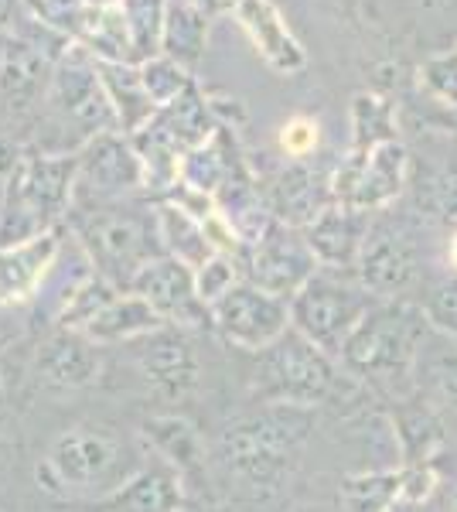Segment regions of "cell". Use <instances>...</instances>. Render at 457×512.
<instances>
[{
  "label": "cell",
  "instance_id": "44",
  "mask_svg": "<svg viewBox=\"0 0 457 512\" xmlns=\"http://www.w3.org/2000/svg\"><path fill=\"white\" fill-rule=\"evenodd\" d=\"M447 512H457V489L451 492V502H447Z\"/></svg>",
  "mask_w": 457,
  "mask_h": 512
},
{
  "label": "cell",
  "instance_id": "43",
  "mask_svg": "<svg viewBox=\"0 0 457 512\" xmlns=\"http://www.w3.org/2000/svg\"><path fill=\"white\" fill-rule=\"evenodd\" d=\"M89 7H116V4H123V0H86Z\"/></svg>",
  "mask_w": 457,
  "mask_h": 512
},
{
  "label": "cell",
  "instance_id": "29",
  "mask_svg": "<svg viewBox=\"0 0 457 512\" xmlns=\"http://www.w3.org/2000/svg\"><path fill=\"white\" fill-rule=\"evenodd\" d=\"M120 294V287H113L110 280L89 274L86 280H79L76 291L69 294V301L62 304V311H58V328H72V332H86L89 325H93V318L99 311L106 308V304L113 301V297Z\"/></svg>",
  "mask_w": 457,
  "mask_h": 512
},
{
  "label": "cell",
  "instance_id": "7",
  "mask_svg": "<svg viewBox=\"0 0 457 512\" xmlns=\"http://www.w3.org/2000/svg\"><path fill=\"white\" fill-rule=\"evenodd\" d=\"M24 21L28 24L7 35L0 45V106L14 120L35 117L45 106L55 65L72 48L69 38L31 18V14Z\"/></svg>",
  "mask_w": 457,
  "mask_h": 512
},
{
  "label": "cell",
  "instance_id": "21",
  "mask_svg": "<svg viewBox=\"0 0 457 512\" xmlns=\"http://www.w3.org/2000/svg\"><path fill=\"white\" fill-rule=\"evenodd\" d=\"M236 21L270 69L284 72V76H294V72H301L307 65L301 41L287 28L284 14L277 11L273 0H239Z\"/></svg>",
  "mask_w": 457,
  "mask_h": 512
},
{
  "label": "cell",
  "instance_id": "36",
  "mask_svg": "<svg viewBox=\"0 0 457 512\" xmlns=\"http://www.w3.org/2000/svg\"><path fill=\"white\" fill-rule=\"evenodd\" d=\"M318 120L311 117H290L284 127H280V151L287 154L290 161H307L314 151H318Z\"/></svg>",
  "mask_w": 457,
  "mask_h": 512
},
{
  "label": "cell",
  "instance_id": "8",
  "mask_svg": "<svg viewBox=\"0 0 457 512\" xmlns=\"http://www.w3.org/2000/svg\"><path fill=\"white\" fill-rule=\"evenodd\" d=\"M376 304L359 277L348 280L342 270H318L307 284L290 297V328L314 342L321 352L338 359L348 335L359 328V321Z\"/></svg>",
  "mask_w": 457,
  "mask_h": 512
},
{
  "label": "cell",
  "instance_id": "15",
  "mask_svg": "<svg viewBox=\"0 0 457 512\" xmlns=\"http://www.w3.org/2000/svg\"><path fill=\"white\" fill-rule=\"evenodd\" d=\"M130 291L144 297L147 304L164 318V325L202 328L212 325V308L198 297L195 270L185 267L174 256H157L137 274Z\"/></svg>",
  "mask_w": 457,
  "mask_h": 512
},
{
  "label": "cell",
  "instance_id": "5",
  "mask_svg": "<svg viewBox=\"0 0 457 512\" xmlns=\"http://www.w3.org/2000/svg\"><path fill=\"white\" fill-rule=\"evenodd\" d=\"M123 448L103 427H69L52 441L48 458L35 468L38 489L55 499L96 495L106 499L116 485H123L134 472L123 468Z\"/></svg>",
  "mask_w": 457,
  "mask_h": 512
},
{
  "label": "cell",
  "instance_id": "17",
  "mask_svg": "<svg viewBox=\"0 0 457 512\" xmlns=\"http://www.w3.org/2000/svg\"><path fill=\"white\" fill-rule=\"evenodd\" d=\"M65 229L0 250V308H18L41 297L62 253Z\"/></svg>",
  "mask_w": 457,
  "mask_h": 512
},
{
  "label": "cell",
  "instance_id": "31",
  "mask_svg": "<svg viewBox=\"0 0 457 512\" xmlns=\"http://www.w3.org/2000/svg\"><path fill=\"white\" fill-rule=\"evenodd\" d=\"M352 512H389L400 499V472H365L342 485Z\"/></svg>",
  "mask_w": 457,
  "mask_h": 512
},
{
  "label": "cell",
  "instance_id": "40",
  "mask_svg": "<svg viewBox=\"0 0 457 512\" xmlns=\"http://www.w3.org/2000/svg\"><path fill=\"white\" fill-rule=\"evenodd\" d=\"M209 14H219V11H236L239 0H198Z\"/></svg>",
  "mask_w": 457,
  "mask_h": 512
},
{
  "label": "cell",
  "instance_id": "1",
  "mask_svg": "<svg viewBox=\"0 0 457 512\" xmlns=\"http://www.w3.org/2000/svg\"><path fill=\"white\" fill-rule=\"evenodd\" d=\"M65 229L79 239V250L93 263V274L130 291L140 270L164 256L154 202L120 198V202H82L72 205Z\"/></svg>",
  "mask_w": 457,
  "mask_h": 512
},
{
  "label": "cell",
  "instance_id": "2",
  "mask_svg": "<svg viewBox=\"0 0 457 512\" xmlns=\"http://www.w3.org/2000/svg\"><path fill=\"white\" fill-rule=\"evenodd\" d=\"M314 417L307 407L267 403L260 414L236 420L219 437V458L243 489L267 495L284 485L297 454L311 437Z\"/></svg>",
  "mask_w": 457,
  "mask_h": 512
},
{
  "label": "cell",
  "instance_id": "34",
  "mask_svg": "<svg viewBox=\"0 0 457 512\" xmlns=\"http://www.w3.org/2000/svg\"><path fill=\"white\" fill-rule=\"evenodd\" d=\"M420 308H423L427 325L434 328V332L457 342V274H447V277L434 280Z\"/></svg>",
  "mask_w": 457,
  "mask_h": 512
},
{
  "label": "cell",
  "instance_id": "45",
  "mask_svg": "<svg viewBox=\"0 0 457 512\" xmlns=\"http://www.w3.org/2000/svg\"><path fill=\"white\" fill-rule=\"evenodd\" d=\"M0 390H4V373H0Z\"/></svg>",
  "mask_w": 457,
  "mask_h": 512
},
{
  "label": "cell",
  "instance_id": "9",
  "mask_svg": "<svg viewBox=\"0 0 457 512\" xmlns=\"http://www.w3.org/2000/svg\"><path fill=\"white\" fill-rule=\"evenodd\" d=\"M338 386V369L328 352L307 342L301 332H290L260 352L256 369V396L263 403H287V407L314 410L328 400Z\"/></svg>",
  "mask_w": 457,
  "mask_h": 512
},
{
  "label": "cell",
  "instance_id": "14",
  "mask_svg": "<svg viewBox=\"0 0 457 512\" xmlns=\"http://www.w3.org/2000/svg\"><path fill=\"white\" fill-rule=\"evenodd\" d=\"M355 277L379 301H396L406 294L420 277V253L413 236L396 222L369 226L359 263H355Z\"/></svg>",
  "mask_w": 457,
  "mask_h": 512
},
{
  "label": "cell",
  "instance_id": "3",
  "mask_svg": "<svg viewBox=\"0 0 457 512\" xmlns=\"http://www.w3.org/2000/svg\"><path fill=\"white\" fill-rule=\"evenodd\" d=\"M76 198V154L24 147L18 168L0 192V250L65 229Z\"/></svg>",
  "mask_w": 457,
  "mask_h": 512
},
{
  "label": "cell",
  "instance_id": "13",
  "mask_svg": "<svg viewBox=\"0 0 457 512\" xmlns=\"http://www.w3.org/2000/svg\"><path fill=\"white\" fill-rule=\"evenodd\" d=\"M321 270L318 256L311 253L304 239V229L273 222V229L260 239L256 246H249L243 256V280L256 284L260 291L277 294V297H294L301 287Z\"/></svg>",
  "mask_w": 457,
  "mask_h": 512
},
{
  "label": "cell",
  "instance_id": "24",
  "mask_svg": "<svg viewBox=\"0 0 457 512\" xmlns=\"http://www.w3.org/2000/svg\"><path fill=\"white\" fill-rule=\"evenodd\" d=\"M157 328H164V318L157 315L151 304L134 291H120L82 335H89L96 345H123V342L134 345L137 338L151 335Z\"/></svg>",
  "mask_w": 457,
  "mask_h": 512
},
{
  "label": "cell",
  "instance_id": "19",
  "mask_svg": "<svg viewBox=\"0 0 457 512\" xmlns=\"http://www.w3.org/2000/svg\"><path fill=\"white\" fill-rule=\"evenodd\" d=\"M267 202L277 222L307 229L335 202V192H331V178L321 168H311L307 161H290L270 178Z\"/></svg>",
  "mask_w": 457,
  "mask_h": 512
},
{
  "label": "cell",
  "instance_id": "32",
  "mask_svg": "<svg viewBox=\"0 0 457 512\" xmlns=\"http://www.w3.org/2000/svg\"><path fill=\"white\" fill-rule=\"evenodd\" d=\"M140 79H144V89L157 110L178 103V99L195 86V79H191V72L185 65H178L174 59H168V55H157V59L140 65Z\"/></svg>",
  "mask_w": 457,
  "mask_h": 512
},
{
  "label": "cell",
  "instance_id": "42",
  "mask_svg": "<svg viewBox=\"0 0 457 512\" xmlns=\"http://www.w3.org/2000/svg\"><path fill=\"white\" fill-rule=\"evenodd\" d=\"M447 256H451V267H454V274H457V229H454V236H451V246H447Z\"/></svg>",
  "mask_w": 457,
  "mask_h": 512
},
{
  "label": "cell",
  "instance_id": "28",
  "mask_svg": "<svg viewBox=\"0 0 457 512\" xmlns=\"http://www.w3.org/2000/svg\"><path fill=\"white\" fill-rule=\"evenodd\" d=\"M393 424H396V444H400L406 465H430L434 451L444 441L437 417L427 407H400Z\"/></svg>",
  "mask_w": 457,
  "mask_h": 512
},
{
  "label": "cell",
  "instance_id": "22",
  "mask_svg": "<svg viewBox=\"0 0 457 512\" xmlns=\"http://www.w3.org/2000/svg\"><path fill=\"white\" fill-rule=\"evenodd\" d=\"M103 512H181L185 509V475H178L161 458L154 465L134 468L123 485L99 499Z\"/></svg>",
  "mask_w": 457,
  "mask_h": 512
},
{
  "label": "cell",
  "instance_id": "4",
  "mask_svg": "<svg viewBox=\"0 0 457 512\" xmlns=\"http://www.w3.org/2000/svg\"><path fill=\"white\" fill-rule=\"evenodd\" d=\"M41 120L48 130L62 134V154H76L93 137L120 130L116 106L99 76V62L86 48L72 45L58 59L45 106H41Z\"/></svg>",
  "mask_w": 457,
  "mask_h": 512
},
{
  "label": "cell",
  "instance_id": "18",
  "mask_svg": "<svg viewBox=\"0 0 457 512\" xmlns=\"http://www.w3.org/2000/svg\"><path fill=\"white\" fill-rule=\"evenodd\" d=\"M35 369L41 383L52 390H86L103 373V345H96L82 332H72V328H58L52 338L41 342Z\"/></svg>",
  "mask_w": 457,
  "mask_h": 512
},
{
  "label": "cell",
  "instance_id": "23",
  "mask_svg": "<svg viewBox=\"0 0 457 512\" xmlns=\"http://www.w3.org/2000/svg\"><path fill=\"white\" fill-rule=\"evenodd\" d=\"M209 18L212 14L198 0H164L161 55L195 72L205 52V41H209Z\"/></svg>",
  "mask_w": 457,
  "mask_h": 512
},
{
  "label": "cell",
  "instance_id": "10",
  "mask_svg": "<svg viewBox=\"0 0 457 512\" xmlns=\"http://www.w3.org/2000/svg\"><path fill=\"white\" fill-rule=\"evenodd\" d=\"M147 192L144 164H140L134 140L123 130L99 134L76 151V198L82 202H120V198H137Z\"/></svg>",
  "mask_w": 457,
  "mask_h": 512
},
{
  "label": "cell",
  "instance_id": "12",
  "mask_svg": "<svg viewBox=\"0 0 457 512\" xmlns=\"http://www.w3.org/2000/svg\"><path fill=\"white\" fill-rule=\"evenodd\" d=\"M406 168H410L406 147L400 140H386L372 151L348 154L342 168L331 175V192H335V202L352 205V209H379L403 192Z\"/></svg>",
  "mask_w": 457,
  "mask_h": 512
},
{
  "label": "cell",
  "instance_id": "39",
  "mask_svg": "<svg viewBox=\"0 0 457 512\" xmlns=\"http://www.w3.org/2000/svg\"><path fill=\"white\" fill-rule=\"evenodd\" d=\"M21 154H24V147L18 144V140L0 134V188H4L7 178L14 175V168H18Z\"/></svg>",
  "mask_w": 457,
  "mask_h": 512
},
{
  "label": "cell",
  "instance_id": "6",
  "mask_svg": "<svg viewBox=\"0 0 457 512\" xmlns=\"http://www.w3.org/2000/svg\"><path fill=\"white\" fill-rule=\"evenodd\" d=\"M427 315L410 301H376L348 335L338 359L365 379H400L413 369L427 338Z\"/></svg>",
  "mask_w": 457,
  "mask_h": 512
},
{
  "label": "cell",
  "instance_id": "26",
  "mask_svg": "<svg viewBox=\"0 0 457 512\" xmlns=\"http://www.w3.org/2000/svg\"><path fill=\"white\" fill-rule=\"evenodd\" d=\"M99 76H103L106 93H110L113 106H116L120 130L127 137L137 134V130L157 113V106L151 103V96H147V89H144V79H140V65H134V62H99Z\"/></svg>",
  "mask_w": 457,
  "mask_h": 512
},
{
  "label": "cell",
  "instance_id": "37",
  "mask_svg": "<svg viewBox=\"0 0 457 512\" xmlns=\"http://www.w3.org/2000/svg\"><path fill=\"white\" fill-rule=\"evenodd\" d=\"M437 489V472L430 465H406L400 472V499L403 506H423Z\"/></svg>",
  "mask_w": 457,
  "mask_h": 512
},
{
  "label": "cell",
  "instance_id": "27",
  "mask_svg": "<svg viewBox=\"0 0 457 512\" xmlns=\"http://www.w3.org/2000/svg\"><path fill=\"white\" fill-rule=\"evenodd\" d=\"M144 441L151 444V451L164 465H171L178 475H191L202 468L205 451L202 437L185 417H151L144 420Z\"/></svg>",
  "mask_w": 457,
  "mask_h": 512
},
{
  "label": "cell",
  "instance_id": "16",
  "mask_svg": "<svg viewBox=\"0 0 457 512\" xmlns=\"http://www.w3.org/2000/svg\"><path fill=\"white\" fill-rule=\"evenodd\" d=\"M134 362L140 376L147 379V386L164 396V400H181L198 386L202 366L198 355L191 349V338L185 328L164 325L157 332L137 338L134 342Z\"/></svg>",
  "mask_w": 457,
  "mask_h": 512
},
{
  "label": "cell",
  "instance_id": "38",
  "mask_svg": "<svg viewBox=\"0 0 457 512\" xmlns=\"http://www.w3.org/2000/svg\"><path fill=\"white\" fill-rule=\"evenodd\" d=\"M427 376H430V383H434V390L444 396L447 403H454L457 407V345L430 355Z\"/></svg>",
  "mask_w": 457,
  "mask_h": 512
},
{
  "label": "cell",
  "instance_id": "11",
  "mask_svg": "<svg viewBox=\"0 0 457 512\" xmlns=\"http://www.w3.org/2000/svg\"><path fill=\"white\" fill-rule=\"evenodd\" d=\"M212 325L229 345L260 355L277 338L290 332V301L260 291L249 280H239L232 291L212 308Z\"/></svg>",
  "mask_w": 457,
  "mask_h": 512
},
{
  "label": "cell",
  "instance_id": "35",
  "mask_svg": "<svg viewBox=\"0 0 457 512\" xmlns=\"http://www.w3.org/2000/svg\"><path fill=\"white\" fill-rule=\"evenodd\" d=\"M420 79L440 103L457 106V52H444L427 59L420 69Z\"/></svg>",
  "mask_w": 457,
  "mask_h": 512
},
{
  "label": "cell",
  "instance_id": "25",
  "mask_svg": "<svg viewBox=\"0 0 457 512\" xmlns=\"http://www.w3.org/2000/svg\"><path fill=\"white\" fill-rule=\"evenodd\" d=\"M154 209H157V229H161L164 256H174V260H181L191 270H198L209 256H215L212 239L205 233V222L188 216L181 205L168 202V198H157Z\"/></svg>",
  "mask_w": 457,
  "mask_h": 512
},
{
  "label": "cell",
  "instance_id": "33",
  "mask_svg": "<svg viewBox=\"0 0 457 512\" xmlns=\"http://www.w3.org/2000/svg\"><path fill=\"white\" fill-rule=\"evenodd\" d=\"M239 280H243V260H236V256H229V253H215L195 270L198 297H202L209 308H215Z\"/></svg>",
  "mask_w": 457,
  "mask_h": 512
},
{
  "label": "cell",
  "instance_id": "41",
  "mask_svg": "<svg viewBox=\"0 0 457 512\" xmlns=\"http://www.w3.org/2000/svg\"><path fill=\"white\" fill-rule=\"evenodd\" d=\"M18 7H21V0H0V28L14 21V14H18Z\"/></svg>",
  "mask_w": 457,
  "mask_h": 512
},
{
  "label": "cell",
  "instance_id": "30",
  "mask_svg": "<svg viewBox=\"0 0 457 512\" xmlns=\"http://www.w3.org/2000/svg\"><path fill=\"white\" fill-rule=\"evenodd\" d=\"M352 127H355V147L352 151H372V147L396 140L393 127V106L389 99L376 93H359L352 103Z\"/></svg>",
  "mask_w": 457,
  "mask_h": 512
},
{
  "label": "cell",
  "instance_id": "20",
  "mask_svg": "<svg viewBox=\"0 0 457 512\" xmlns=\"http://www.w3.org/2000/svg\"><path fill=\"white\" fill-rule=\"evenodd\" d=\"M365 233H369V212L352 209V205H342V202H331L328 209L304 229V239L324 270H352L355 274Z\"/></svg>",
  "mask_w": 457,
  "mask_h": 512
}]
</instances>
